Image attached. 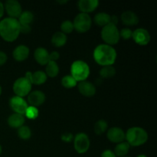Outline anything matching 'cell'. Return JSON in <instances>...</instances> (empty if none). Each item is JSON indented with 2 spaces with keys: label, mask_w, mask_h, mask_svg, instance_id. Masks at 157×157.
<instances>
[{
  "label": "cell",
  "mask_w": 157,
  "mask_h": 157,
  "mask_svg": "<svg viewBox=\"0 0 157 157\" xmlns=\"http://www.w3.org/2000/svg\"><path fill=\"white\" fill-rule=\"evenodd\" d=\"M20 33V24L17 18L9 17L0 21V36L5 41H15Z\"/></svg>",
  "instance_id": "1"
},
{
  "label": "cell",
  "mask_w": 157,
  "mask_h": 157,
  "mask_svg": "<svg viewBox=\"0 0 157 157\" xmlns=\"http://www.w3.org/2000/svg\"><path fill=\"white\" fill-rule=\"evenodd\" d=\"M94 58L98 64L103 67L112 65L116 61L117 52L112 46L108 44H99L94 51Z\"/></svg>",
  "instance_id": "2"
},
{
  "label": "cell",
  "mask_w": 157,
  "mask_h": 157,
  "mask_svg": "<svg viewBox=\"0 0 157 157\" xmlns=\"http://www.w3.org/2000/svg\"><path fill=\"white\" fill-rule=\"evenodd\" d=\"M126 138L129 145L132 147H139L145 144L148 140V134L144 128L133 127L127 131Z\"/></svg>",
  "instance_id": "3"
},
{
  "label": "cell",
  "mask_w": 157,
  "mask_h": 157,
  "mask_svg": "<svg viewBox=\"0 0 157 157\" xmlns=\"http://www.w3.org/2000/svg\"><path fill=\"white\" fill-rule=\"evenodd\" d=\"M71 76L76 80V81H84L88 78L90 75V67L88 64L84 61L78 60L72 63L71 67Z\"/></svg>",
  "instance_id": "4"
},
{
  "label": "cell",
  "mask_w": 157,
  "mask_h": 157,
  "mask_svg": "<svg viewBox=\"0 0 157 157\" xmlns=\"http://www.w3.org/2000/svg\"><path fill=\"white\" fill-rule=\"evenodd\" d=\"M101 38L108 45L111 46L113 44H116L121 38L120 31L118 30L117 25L108 24L103 27L101 31Z\"/></svg>",
  "instance_id": "5"
},
{
  "label": "cell",
  "mask_w": 157,
  "mask_h": 157,
  "mask_svg": "<svg viewBox=\"0 0 157 157\" xmlns=\"http://www.w3.org/2000/svg\"><path fill=\"white\" fill-rule=\"evenodd\" d=\"M91 23L92 21L90 15L83 12L78 14L73 21L75 29H76L77 32L81 33L87 32L91 27Z\"/></svg>",
  "instance_id": "6"
},
{
  "label": "cell",
  "mask_w": 157,
  "mask_h": 157,
  "mask_svg": "<svg viewBox=\"0 0 157 157\" xmlns=\"http://www.w3.org/2000/svg\"><path fill=\"white\" fill-rule=\"evenodd\" d=\"M32 90V84L25 77L19 78L14 82L13 90L16 96L23 98L29 95Z\"/></svg>",
  "instance_id": "7"
},
{
  "label": "cell",
  "mask_w": 157,
  "mask_h": 157,
  "mask_svg": "<svg viewBox=\"0 0 157 157\" xmlns=\"http://www.w3.org/2000/svg\"><path fill=\"white\" fill-rule=\"evenodd\" d=\"M75 149L78 153H85L90 147V139L88 136L84 133H79L74 138Z\"/></svg>",
  "instance_id": "8"
},
{
  "label": "cell",
  "mask_w": 157,
  "mask_h": 157,
  "mask_svg": "<svg viewBox=\"0 0 157 157\" xmlns=\"http://www.w3.org/2000/svg\"><path fill=\"white\" fill-rule=\"evenodd\" d=\"M9 105L11 108L15 111V113L21 114L24 116L26 110L29 107L27 102L23 99L22 98L20 97L15 96L12 97L9 101Z\"/></svg>",
  "instance_id": "9"
},
{
  "label": "cell",
  "mask_w": 157,
  "mask_h": 157,
  "mask_svg": "<svg viewBox=\"0 0 157 157\" xmlns=\"http://www.w3.org/2000/svg\"><path fill=\"white\" fill-rule=\"evenodd\" d=\"M4 9H6V12L10 16V18H18L22 12L21 5L16 0H8V1H6L5 3Z\"/></svg>",
  "instance_id": "10"
},
{
  "label": "cell",
  "mask_w": 157,
  "mask_h": 157,
  "mask_svg": "<svg viewBox=\"0 0 157 157\" xmlns=\"http://www.w3.org/2000/svg\"><path fill=\"white\" fill-rule=\"evenodd\" d=\"M132 37H133L135 42L140 45H147L151 39V37H150L148 31L145 29H143V28L136 29L133 32Z\"/></svg>",
  "instance_id": "11"
},
{
  "label": "cell",
  "mask_w": 157,
  "mask_h": 157,
  "mask_svg": "<svg viewBox=\"0 0 157 157\" xmlns=\"http://www.w3.org/2000/svg\"><path fill=\"white\" fill-rule=\"evenodd\" d=\"M107 137L110 142L120 144L125 140L126 134L122 129L114 127L109 129L107 133Z\"/></svg>",
  "instance_id": "12"
},
{
  "label": "cell",
  "mask_w": 157,
  "mask_h": 157,
  "mask_svg": "<svg viewBox=\"0 0 157 157\" xmlns=\"http://www.w3.org/2000/svg\"><path fill=\"white\" fill-rule=\"evenodd\" d=\"M25 78H27L31 82V84H42L47 81V75H46L45 72L42 71H37L35 72H26Z\"/></svg>",
  "instance_id": "13"
},
{
  "label": "cell",
  "mask_w": 157,
  "mask_h": 157,
  "mask_svg": "<svg viewBox=\"0 0 157 157\" xmlns=\"http://www.w3.org/2000/svg\"><path fill=\"white\" fill-rule=\"evenodd\" d=\"M45 101V94L41 90H34L28 95V101L30 106L37 107L41 105Z\"/></svg>",
  "instance_id": "14"
},
{
  "label": "cell",
  "mask_w": 157,
  "mask_h": 157,
  "mask_svg": "<svg viewBox=\"0 0 157 157\" xmlns=\"http://www.w3.org/2000/svg\"><path fill=\"white\" fill-rule=\"evenodd\" d=\"M99 2L98 0H80L78 2V8L83 13L88 14L94 12L98 8Z\"/></svg>",
  "instance_id": "15"
},
{
  "label": "cell",
  "mask_w": 157,
  "mask_h": 157,
  "mask_svg": "<svg viewBox=\"0 0 157 157\" xmlns=\"http://www.w3.org/2000/svg\"><path fill=\"white\" fill-rule=\"evenodd\" d=\"M78 90L80 93L86 97H92L96 93V87L89 81H81L78 84Z\"/></svg>",
  "instance_id": "16"
},
{
  "label": "cell",
  "mask_w": 157,
  "mask_h": 157,
  "mask_svg": "<svg viewBox=\"0 0 157 157\" xmlns=\"http://www.w3.org/2000/svg\"><path fill=\"white\" fill-rule=\"evenodd\" d=\"M34 57L37 62L41 65H46L50 61L49 59V53L44 48L39 47L35 49Z\"/></svg>",
  "instance_id": "17"
},
{
  "label": "cell",
  "mask_w": 157,
  "mask_h": 157,
  "mask_svg": "<svg viewBox=\"0 0 157 157\" xmlns=\"http://www.w3.org/2000/svg\"><path fill=\"white\" fill-rule=\"evenodd\" d=\"M29 48L26 45H18V47L14 49L12 52V55L15 60L17 61H23L29 57Z\"/></svg>",
  "instance_id": "18"
},
{
  "label": "cell",
  "mask_w": 157,
  "mask_h": 157,
  "mask_svg": "<svg viewBox=\"0 0 157 157\" xmlns=\"http://www.w3.org/2000/svg\"><path fill=\"white\" fill-rule=\"evenodd\" d=\"M121 20L126 25H136L139 22V17L132 11H126L121 15Z\"/></svg>",
  "instance_id": "19"
},
{
  "label": "cell",
  "mask_w": 157,
  "mask_h": 157,
  "mask_svg": "<svg viewBox=\"0 0 157 157\" xmlns=\"http://www.w3.org/2000/svg\"><path fill=\"white\" fill-rule=\"evenodd\" d=\"M25 123V117L18 113H13L8 118V124L12 128H19Z\"/></svg>",
  "instance_id": "20"
},
{
  "label": "cell",
  "mask_w": 157,
  "mask_h": 157,
  "mask_svg": "<svg viewBox=\"0 0 157 157\" xmlns=\"http://www.w3.org/2000/svg\"><path fill=\"white\" fill-rule=\"evenodd\" d=\"M67 42V36L61 32H57L52 35V43L55 47H61Z\"/></svg>",
  "instance_id": "21"
},
{
  "label": "cell",
  "mask_w": 157,
  "mask_h": 157,
  "mask_svg": "<svg viewBox=\"0 0 157 157\" xmlns=\"http://www.w3.org/2000/svg\"><path fill=\"white\" fill-rule=\"evenodd\" d=\"M110 16L111 15H108L106 12H99V13L95 15L94 20V22L98 25L101 26V27H104L107 25L110 24Z\"/></svg>",
  "instance_id": "22"
},
{
  "label": "cell",
  "mask_w": 157,
  "mask_h": 157,
  "mask_svg": "<svg viewBox=\"0 0 157 157\" xmlns=\"http://www.w3.org/2000/svg\"><path fill=\"white\" fill-rule=\"evenodd\" d=\"M130 146L127 142H122L116 146L114 150V154L117 157H125L130 150Z\"/></svg>",
  "instance_id": "23"
},
{
  "label": "cell",
  "mask_w": 157,
  "mask_h": 157,
  "mask_svg": "<svg viewBox=\"0 0 157 157\" xmlns=\"http://www.w3.org/2000/svg\"><path fill=\"white\" fill-rule=\"evenodd\" d=\"M46 67V75L51 77V78H55L58 75L59 72V67L56 61H49Z\"/></svg>",
  "instance_id": "24"
},
{
  "label": "cell",
  "mask_w": 157,
  "mask_h": 157,
  "mask_svg": "<svg viewBox=\"0 0 157 157\" xmlns=\"http://www.w3.org/2000/svg\"><path fill=\"white\" fill-rule=\"evenodd\" d=\"M34 19V15L32 12L29 11H25L21 12V15L18 17V22L20 25H30Z\"/></svg>",
  "instance_id": "25"
},
{
  "label": "cell",
  "mask_w": 157,
  "mask_h": 157,
  "mask_svg": "<svg viewBox=\"0 0 157 157\" xmlns=\"http://www.w3.org/2000/svg\"><path fill=\"white\" fill-rule=\"evenodd\" d=\"M116 74V70L112 65L104 66L100 70V75L104 78H110L113 77Z\"/></svg>",
  "instance_id": "26"
},
{
  "label": "cell",
  "mask_w": 157,
  "mask_h": 157,
  "mask_svg": "<svg viewBox=\"0 0 157 157\" xmlns=\"http://www.w3.org/2000/svg\"><path fill=\"white\" fill-rule=\"evenodd\" d=\"M78 82L71 75H66L61 79V84L65 88H73L77 85Z\"/></svg>",
  "instance_id": "27"
},
{
  "label": "cell",
  "mask_w": 157,
  "mask_h": 157,
  "mask_svg": "<svg viewBox=\"0 0 157 157\" xmlns=\"http://www.w3.org/2000/svg\"><path fill=\"white\" fill-rule=\"evenodd\" d=\"M107 121H105L104 120H100L98 122L95 124L94 126V132L96 134L101 135L102 133H104V132L107 130Z\"/></svg>",
  "instance_id": "28"
},
{
  "label": "cell",
  "mask_w": 157,
  "mask_h": 157,
  "mask_svg": "<svg viewBox=\"0 0 157 157\" xmlns=\"http://www.w3.org/2000/svg\"><path fill=\"white\" fill-rule=\"evenodd\" d=\"M18 135L21 139L28 140L32 136V131L27 126H21L18 129Z\"/></svg>",
  "instance_id": "29"
},
{
  "label": "cell",
  "mask_w": 157,
  "mask_h": 157,
  "mask_svg": "<svg viewBox=\"0 0 157 157\" xmlns=\"http://www.w3.org/2000/svg\"><path fill=\"white\" fill-rule=\"evenodd\" d=\"M61 32L64 33L65 35L66 34L71 33L74 29H75L73 22L71 21H70V20H65V21H64L61 23Z\"/></svg>",
  "instance_id": "30"
},
{
  "label": "cell",
  "mask_w": 157,
  "mask_h": 157,
  "mask_svg": "<svg viewBox=\"0 0 157 157\" xmlns=\"http://www.w3.org/2000/svg\"><path fill=\"white\" fill-rule=\"evenodd\" d=\"M26 117L30 120H35L38 117V110L37 107H32V106H29V107L26 110L25 113Z\"/></svg>",
  "instance_id": "31"
},
{
  "label": "cell",
  "mask_w": 157,
  "mask_h": 157,
  "mask_svg": "<svg viewBox=\"0 0 157 157\" xmlns=\"http://www.w3.org/2000/svg\"><path fill=\"white\" fill-rule=\"evenodd\" d=\"M132 35H133V32L131 31V29H127V28L123 29L120 32V37H121V38L125 40H128L130 38H131Z\"/></svg>",
  "instance_id": "32"
},
{
  "label": "cell",
  "mask_w": 157,
  "mask_h": 157,
  "mask_svg": "<svg viewBox=\"0 0 157 157\" xmlns=\"http://www.w3.org/2000/svg\"><path fill=\"white\" fill-rule=\"evenodd\" d=\"M73 134L70 133H64V134H62V136H61V140H62L64 142L66 143L71 142V141L73 140Z\"/></svg>",
  "instance_id": "33"
},
{
  "label": "cell",
  "mask_w": 157,
  "mask_h": 157,
  "mask_svg": "<svg viewBox=\"0 0 157 157\" xmlns=\"http://www.w3.org/2000/svg\"><path fill=\"white\" fill-rule=\"evenodd\" d=\"M32 30V28L30 25H20V32L22 33H29Z\"/></svg>",
  "instance_id": "34"
},
{
  "label": "cell",
  "mask_w": 157,
  "mask_h": 157,
  "mask_svg": "<svg viewBox=\"0 0 157 157\" xmlns=\"http://www.w3.org/2000/svg\"><path fill=\"white\" fill-rule=\"evenodd\" d=\"M59 57L60 55L58 52H52V53L49 54V59H50V61H56L59 58Z\"/></svg>",
  "instance_id": "35"
},
{
  "label": "cell",
  "mask_w": 157,
  "mask_h": 157,
  "mask_svg": "<svg viewBox=\"0 0 157 157\" xmlns=\"http://www.w3.org/2000/svg\"><path fill=\"white\" fill-rule=\"evenodd\" d=\"M101 157H117L115 156L113 151L110 150H106L101 154Z\"/></svg>",
  "instance_id": "36"
},
{
  "label": "cell",
  "mask_w": 157,
  "mask_h": 157,
  "mask_svg": "<svg viewBox=\"0 0 157 157\" xmlns=\"http://www.w3.org/2000/svg\"><path fill=\"white\" fill-rule=\"evenodd\" d=\"M7 59L8 58L6 54L5 53V52L0 51V66L3 65V64L7 61Z\"/></svg>",
  "instance_id": "37"
},
{
  "label": "cell",
  "mask_w": 157,
  "mask_h": 157,
  "mask_svg": "<svg viewBox=\"0 0 157 157\" xmlns=\"http://www.w3.org/2000/svg\"><path fill=\"white\" fill-rule=\"evenodd\" d=\"M118 22V18L116 16V15H112L110 16V24L114 25H117Z\"/></svg>",
  "instance_id": "38"
},
{
  "label": "cell",
  "mask_w": 157,
  "mask_h": 157,
  "mask_svg": "<svg viewBox=\"0 0 157 157\" xmlns=\"http://www.w3.org/2000/svg\"><path fill=\"white\" fill-rule=\"evenodd\" d=\"M4 5L2 4V2H0V18L3 16V14H4Z\"/></svg>",
  "instance_id": "39"
},
{
  "label": "cell",
  "mask_w": 157,
  "mask_h": 157,
  "mask_svg": "<svg viewBox=\"0 0 157 157\" xmlns=\"http://www.w3.org/2000/svg\"><path fill=\"white\" fill-rule=\"evenodd\" d=\"M59 3H66L67 1H58Z\"/></svg>",
  "instance_id": "40"
},
{
  "label": "cell",
  "mask_w": 157,
  "mask_h": 157,
  "mask_svg": "<svg viewBox=\"0 0 157 157\" xmlns=\"http://www.w3.org/2000/svg\"><path fill=\"white\" fill-rule=\"evenodd\" d=\"M137 157H147V156H145V155L142 154V155H139V156H138Z\"/></svg>",
  "instance_id": "41"
},
{
  "label": "cell",
  "mask_w": 157,
  "mask_h": 157,
  "mask_svg": "<svg viewBox=\"0 0 157 157\" xmlns=\"http://www.w3.org/2000/svg\"><path fill=\"white\" fill-rule=\"evenodd\" d=\"M2 147H1V145H0V155H1V153H2Z\"/></svg>",
  "instance_id": "42"
},
{
  "label": "cell",
  "mask_w": 157,
  "mask_h": 157,
  "mask_svg": "<svg viewBox=\"0 0 157 157\" xmlns=\"http://www.w3.org/2000/svg\"><path fill=\"white\" fill-rule=\"evenodd\" d=\"M1 94H2V87L1 85H0V95H1Z\"/></svg>",
  "instance_id": "43"
},
{
  "label": "cell",
  "mask_w": 157,
  "mask_h": 157,
  "mask_svg": "<svg viewBox=\"0 0 157 157\" xmlns=\"http://www.w3.org/2000/svg\"><path fill=\"white\" fill-rule=\"evenodd\" d=\"M125 157H128V156H125Z\"/></svg>",
  "instance_id": "44"
}]
</instances>
